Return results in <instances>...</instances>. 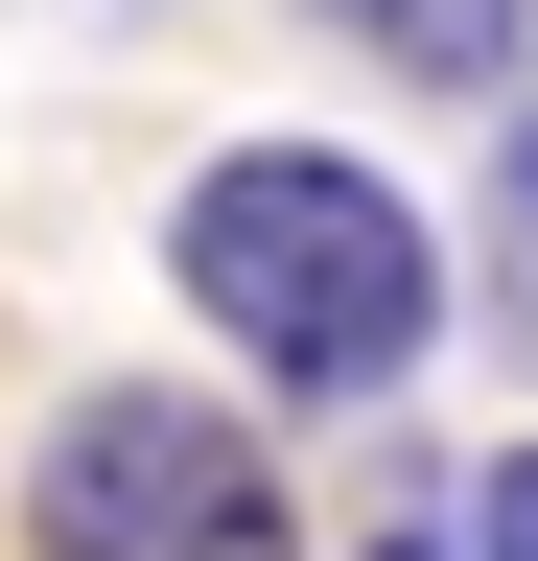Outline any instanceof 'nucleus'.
Wrapping results in <instances>:
<instances>
[{"instance_id": "obj_1", "label": "nucleus", "mask_w": 538, "mask_h": 561, "mask_svg": "<svg viewBox=\"0 0 538 561\" xmlns=\"http://www.w3.org/2000/svg\"><path fill=\"white\" fill-rule=\"evenodd\" d=\"M164 280H187V328H211L257 398H398V375H422V328H445L422 187L352 164V140H234V164H187Z\"/></svg>"}, {"instance_id": "obj_2", "label": "nucleus", "mask_w": 538, "mask_h": 561, "mask_svg": "<svg viewBox=\"0 0 538 561\" xmlns=\"http://www.w3.org/2000/svg\"><path fill=\"white\" fill-rule=\"evenodd\" d=\"M24 561H305V515H282V445L234 398L94 375L24 468Z\"/></svg>"}, {"instance_id": "obj_3", "label": "nucleus", "mask_w": 538, "mask_h": 561, "mask_svg": "<svg viewBox=\"0 0 538 561\" xmlns=\"http://www.w3.org/2000/svg\"><path fill=\"white\" fill-rule=\"evenodd\" d=\"M352 70H398V94H492L515 117V70H538V0H305Z\"/></svg>"}, {"instance_id": "obj_4", "label": "nucleus", "mask_w": 538, "mask_h": 561, "mask_svg": "<svg viewBox=\"0 0 538 561\" xmlns=\"http://www.w3.org/2000/svg\"><path fill=\"white\" fill-rule=\"evenodd\" d=\"M468 234H492V328L538 375V117H492V210H468Z\"/></svg>"}, {"instance_id": "obj_5", "label": "nucleus", "mask_w": 538, "mask_h": 561, "mask_svg": "<svg viewBox=\"0 0 538 561\" xmlns=\"http://www.w3.org/2000/svg\"><path fill=\"white\" fill-rule=\"evenodd\" d=\"M468 561H538V445H492V468H468Z\"/></svg>"}, {"instance_id": "obj_6", "label": "nucleus", "mask_w": 538, "mask_h": 561, "mask_svg": "<svg viewBox=\"0 0 538 561\" xmlns=\"http://www.w3.org/2000/svg\"><path fill=\"white\" fill-rule=\"evenodd\" d=\"M375 561H422V538H375Z\"/></svg>"}]
</instances>
